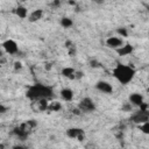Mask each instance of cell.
I'll return each mask as SVG.
<instances>
[{
	"label": "cell",
	"instance_id": "1",
	"mask_svg": "<svg viewBox=\"0 0 149 149\" xmlns=\"http://www.w3.org/2000/svg\"><path fill=\"white\" fill-rule=\"evenodd\" d=\"M26 97L31 101H36V100H41V99L49 100L50 98L54 97V87L50 85L42 84V83H35V84L28 86Z\"/></svg>",
	"mask_w": 149,
	"mask_h": 149
},
{
	"label": "cell",
	"instance_id": "2",
	"mask_svg": "<svg viewBox=\"0 0 149 149\" xmlns=\"http://www.w3.org/2000/svg\"><path fill=\"white\" fill-rule=\"evenodd\" d=\"M113 77L121 84V85H128L133 81V79L136 76V70L130 64H122L118 63L113 70H112Z\"/></svg>",
	"mask_w": 149,
	"mask_h": 149
},
{
	"label": "cell",
	"instance_id": "3",
	"mask_svg": "<svg viewBox=\"0 0 149 149\" xmlns=\"http://www.w3.org/2000/svg\"><path fill=\"white\" fill-rule=\"evenodd\" d=\"M37 127V122L35 120H27L21 125L13 128V134L21 141H26L30 133Z\"/></svg>",
	"mask_w": 149,
	"mask_h": 149
},
{
	"label": "cell",
	"instance_id": "4",
	"mask_svg": "<svg viewBox=\"0 0 149 149\" xmlns=\"http://www.w3.org/2000/svg\"><path fill=\"white\" fill-rule=\"evenodd\" d=\"M130 120L136 123V125H142L147 121H149V111H148V105L143 104L141 107H139V111H136L132 116Z\"/></svg>",
	"mask_w": 149,
	"mask_h": 149
},
{
	"label": "cell",
	"instance_id": "5",
	"mask_svg": "<svg viewBox=\"0 0 149 149\" xmlns=\"http://www.w3.org/2000/svg\"><path fill=\"white\" fill-rule=\"evenodd\" d=\"M78 108L81 113H92L95 111V104L90 97H85L78 102Z\"/></svg>",
	"mask_w": 149,
	"mask_h": 149
},
{
	"label": "cell",
	"instance_id": "6",
	"mask_svg": "<svg viewBox=\"0 0 149 149\" xmlns=\"http://www.w3.org/2000/svg\"><path fill=\"white\" fill-rule=\"evenodd\" d=\"M65 135L69 137V139H74V140H78L79 142H83L84 139H85V132L83 128H79V127H70L65 130Z\"/></svg>",
	"mask_w": 149,
	"mask_h": 149
},
{
	"label": "cell",
	"instance_id": "7",
	"mask_svg": "<svg viewBox=\"0 0 149 149\" xmlns=\"http://www.w3.org/2000/svg\"><path fill=\"white\" fill-rule=\"evenodd\" d=\"M1 47H2V50L8 55H16L19 52V45L14 40L8 38V40L3 41Z\"/></svg>",
	"mask_w": 149,
	"mask_h": 149
},
{
	"label": "cell",
	"instance_id": "8",
	"mask_svg": "<svg viewBox=\"0 0 149 149\" xmlns=\"http://www.w3.org/2000/svg\"><path fill=\"white\" fill-rule=\"evenodd\" d=\"M105 44H106L108 48L116 50V49L121 48V47L125 44V42H123V40H122L120 36H109V37H107V40L105 41Z\"/></svg>",
	"mask_w": 149,
	"mask_h": 149
},
{
	"label": "cell",
	"instance_id": "9",
	"mask_svg": "<svg viewBox=\"0 0 149 149\" xmlns=\"http://www.w3.org/2000/svg\"><path fill=\"white\" fill-rule=\"evenodd\" d=\"M95 90H98L99 92L101 93H105V94H112L113 93V86L109 81H106V80H98L94 85Z\"/></svg>",
	"mask_w": 149,
	"mask_h": 149
},
{
	"label": "cell",
	"instance_id": "10",
	"mask_svg": "<svg viewBox=\"0 0 149 149\" xmlns=\"http://www.w3.org/2000/svg\"><path fill=\"white\" fill-rule=\"evenodd\" d=\"M128 100H129V104L133 105V106H136V107H141L143 104H144V98L141 93L139 92H133L129 94L128 97Z\"/></svg>",
	"mask_w": 149,
	"mask_h": 149
},
{
	"label": "cell",
	"instance_id": "11",
	"mask_svg": "<svg viewBox=\"0 0 149 149\" xmlns=\"http://www.w3.org/2000/svg\"><path fill=\"white\" fill-rule=\"evenodd\" d=\"M49 107V102L47 99H41V100H36V101H31V108L35 112H44L48 111Z\"/></svg>",
	"mask_w": 149,
	"mask_h": 149
},
{
	"label": "cell",
	"instance_id": "12",
	"mask_svg": "<svg viewBox=\"0 0 149 149\" xmlns=\"http://www.w3.org/2000/svg\"><path fill=\"white\" fill-rule=\"evenodd\" d=\"M115 51H116V54H118L119 56H121V57L129 56V55H132V54H133V51H134V45H133V44H130V43H125L121 48L116 49Z\"/></svg>",
	"mask_w": 149,
	"mask_h": 149
},
{
	"label": "cell",
	"instance_id": "13",
	"mask_svg": "<svg viewBox=\"0 0 149 149\" xmlns=\"http://www.w3.org/2000/svg\"><path fill=\"white\" fill-rule=\"evenodd\" d=\"M43 14H44V12H43V9H42V8L34 9L33 12H30V13H29V15H28V21H29V22H31V23L37 22V21H40V20L43 17Z\"/></svg>",
	"mask_w": 149,
	"mask_h": 149
},
{
	"label": "cell",
	"instance_id": "14",
	"mask_svg": "<svg viewBox=\"0 0 149 149\" xmlns=\"http://www.w3.org/2000/svg\"><path fill=\"white\" fill-rule=\"evenodd\" d=\"M14 14L17 16V17H20V19H27L28 17V9H27V7L26 6H23V5H19V6H16L15 7V9H14Z\"/></svg>",
	"mask_w": 149,
	"mask_h": 149
},
{
	"label": "cell",
	"instance_id": "15",
	"mask_svg": "<svg viewBox=\"0 0 149 149\" xmlns=\"http://www.w3.org/2000/svg\"><path fill=\"white\" fill-rule=\"evenodd\" d=\"M59 94H61V98H62L64 101H72L73 95H74L73 91H72L71 88H69V87L62 88L61 92H59Z\"/></svg>",
	"mask_w": 149,
	"mask_h": 149
},
{
	"label": "cell",
	"instance_id": "16",
	"mask_svg": "<svg viewBox=\"0 0 149 149\" xmlns=\"http://www.w3.org/2000/svg\"><path fill=\"white\" fill-rule=\"evenodd\" d=\"M76 69L72 68V66H65L62 69L61 71V74L68 79H74V76H76Z\"/></svg>",
	"mask_w": 149,
	"mask_h": 149
},
{
	"label": "cell",
	"instance_id": "17",
	"mask_svg": "<svg viewBox=\"0 0 149 149\" xmlns=\"http://www.w3.org/2000/svg\"><path fill=\"white\" fill-rule=\"evenodd\" d=\"M59 23H61V26H62L63 28H65V29H69V28H71V27L73 26L72 19H70V17H68V16H63V17L61 19Z\"/></svg>",
	"mask_w": 149,
	"mask_h": 149
},
{
	"label": "cell",
	"instance_id": "18",
	"mask_svg": "<svg viewBox=\"0 0 149 149\" xmlns=\"http://www.w3.org/2000/svg\"><path fill=\"white\" fill-rule=\"evenodd\" d=\"M61 109H62V104L59 101H51V102H49L48 111H50V112H59Z\"/></svg>",
	"mask_w": 149,
	"mask_h": 149
},
{
	"label": "cell",
	"instance_id": "19",
	"mask_svg": "<svg viewBox=\"0 0 149 149\" xmlns=\"http://www.w3.org/2000/svg\"><path fill=\"white\" fill-rule=\"evenodd\" d=\"M139 129H140L143 134L149 135V121H147V122H144V123H142V125H139Z\"/></svg>",
	"mask_w": 149,
	"mask_h": 149
},
{
	"label": "cell",
	"instance_id": "20",
	"mask_svg": "<svg viewBox=\"0 0 149 149\" xmlns=\"http://www.w3.org/2000/svg\"><path fill=\"white\" fill-rule=\"evenodd\" d=\"M116 33H118L121 37H128V35H129V33H128L127 28H123V27L118 28V29H116Z\"/></svg>",
	"mask_w": 149,
	"mask_h": 149
},
{
	"label": "cell",
	"instance_id": "21",
	"mask_svg": "<svg viewBox=\"0 0 149 149\" xmlns=\"http://www.w3.org/2000/svg\"><path fill=\"white\" fill-rule=\"evenodd\" d=\"M14 69L17 71V70H21L22 69V63L21 62H19V61H16L15 63H14Z\"/></svg>",
	"mask_w": 149,
	"mask_h": 149
},
{
	"label": "cell",
	"instance_id": "22",
	"mask_svg": "<svg viewBox=\"0 0 149 149\" xmlns=\"http://www.w3.org/2000/svg\"><path fill=\"white\" fill-rule=\"evenodd\" d=\"M7 109H8V107H6L3 104H0V113L1 114H5L7 112Z\"/></svg>",
	"mask_w": 149,
	"mask_h": 149
},
{
	"label": "cell",
	"instance_id": "23",
	"mask_svg": "<svg viewBox=\"0 0 149 149\" xmlns=\"http://www.w3.org/2000/svg\"><path fill=\"white\" fill-rule=\"evenodd\" d=\"M12 149H28V147H26L23 144H15L12 147Z\"/></svg>",
	"mask_w": 149,
	"mask_h": 149
},
{
	"label": "cell",
	"instance_id": "24",
	"mask_svg": "<svg viewBox=\"0 0 149 149\" xmlns=\"http://www.w3.org/2000/svg\"><path fill=\"white\" fill-rule=\"evenodd\" d=\"M84 77V73L81 71H76V76H74V79H80Z\"/></svg>",
	"mask_w": 149,
	"mask_h": 149
},
{
	"label": "cell",
	"instance_id": "25",
	"mask_svg": "<svg viewBox=\"0 0 149 149\" xmlns=\"http://www.w3.org/2000/svg\"><path fill=\"white\" fill-rule=\"evenodd\" d=\"M59 5H61L59 1H54V2H52V6H59Z\"/></svg>",
	"mask_w": 149,
	"mask_h": 149
},
{
	"label": "cell",
	"instance_id": "26",
	"mask_svg": "<svg viewBox=\"0 0 149 149\" xmlns=\"http://www.w3.org/2000/svg\"><path fill=\"white\" fill-rule=\"evenodd\" d=\"M0 149H5V144H3L2 142L0 143Z\"/></svg>",
	"mask_w": 149,
	"mask_h": 149
},
{
	"label": "cell",
	"instance_id": "27",
	"mask_svg": "<svg viewBox=\"0 0 149 149\" xmlns=\"http://www.w3.org/2000/svg\"><path fill=\"white\" fill-rule=\"evenodd\" d=\"M148 9H149V7H148Z\"/></svg>",
	"mask_w": 149,
	"mask_h": 149
}]
</instances>
